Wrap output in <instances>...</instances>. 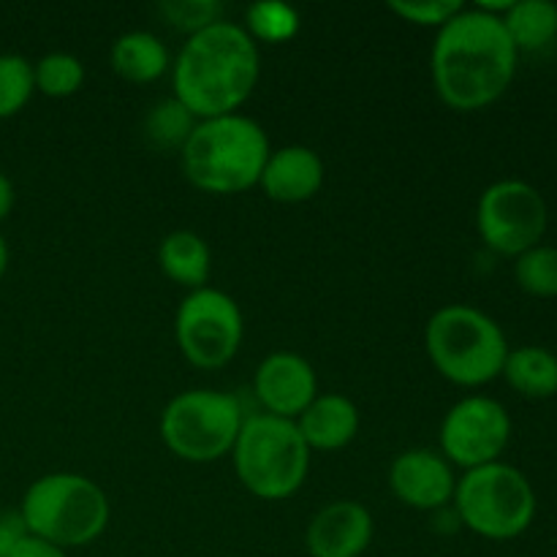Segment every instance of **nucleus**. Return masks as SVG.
I'll return each instance as SVG.
<instances>
[{
    "label": "nucleus",
    "mask_w": 557,
    "mask_h": 557,
    "mask_svg": "<svg viewBox=\"0 0 557 557\" xmlns=\"http://www.w3.org/2000/svg\"><path fill=\"white\" fill-rule=\"evenodd\" d=\"M517 58L520 54L500 16L462 9L435 36L430 71L446 107L476 112L509 90L517 74Z\"/></svg>",
    "instance_id": "1"
},
{
    "label": "nucleus",
    "mask_w": 557,
    "mask_h": 557,
    "mask_svg": "<svg viewBox=\"0 0 557 557\" xmlns=\"http://www.w3.org/2000/svg\"><path fill=\"white\" fill-rule=\"evenodd\" d=\"M261 58L253 38L234 22H215L188 36L172 65L174 98L196 120L234 114L259 85Z\"/></svg>",
    "instance_id": "2"
},
{
    "label": "nucleus",
    "mask_w": 557,
    "mask_h": 557,
    "mask_svg": "<svg viewBox=\"0 0 557 557\" xmlns=\"http://www.w3.org/2000/svg\"><path fill=\"white\" fill-rule=\"evenodd\" d=\"M267 158L270 139L264 128L237 112L199 120L180 152L188 183L215 196L243 194L259 185Z\"/></svg>",
    "instance_id": "3"
},
{
    "label": "nucleus",
    "mask_w": 557,
    "mask_h": 557,
    "mask_svg": "<svg viewBox=\"0 0 557 557\" xmlns=\"http://www.w3.org/2000/svg\"><path fill=\"white\" fill-rule=\"evenodd\" d=\"M27 533L60 549L87 547L109 525V498L82 473H47L27 487L20 504Z\"/></svg>",
    "instance_id": "4"
},
{
    "label": "nucleus",
    "mask_w": 557,
    "mask_h": 557,
    "mask_svg": "<svg viewBox=\"0 0 557 557\" xmlns=\"http://www.w3.org/2000/svg\"><path fill=\"white\" fill-rule=\"evenodd\" d=\"M424 348L446 381L457 386H484L504 373L509 343L498 321L471 305L435 310L424 330Z\"/></svg>",
    "instance_id": "5"
},
{
    "label": "nucleus",
    "mask_w": 557,
    "mask_h": 557,
    "mask_svg": "<svg viewBox=\"0 0 557 557\" xmlns=\"http://www.w3.org/2000/svg\"><path fill=\"white\" fill-rule=\"evenodd\" d=\"M232 455L243 487L261 500L292 498L310 471V449L297 422L272 413L245 417Z\"/></svg>",
    "instance_id": "6"
},
{
    "label": "nucleus",
    "mask_w": 557,
    "mask_h": 557,
    "mask_svg": "<svg viewBox=\"0 0 557 557\" xmlns=\"http://www.w3.org/2000/svg\"><path fill=\"white\" fill-rule=\"evenodd\" d=\"M457 520L482 539L509 542L522 536L536 517V493L522 471L506 462L466 471L455 490Z\"/></svg>",
    "instance_id": "7"
},
{
    "label": "nucleus",
    "mask_w": 557,
    "mask_h": 557,
    "mask_svg": "<svg viewBox=\"0 0 557 557\" xmlns=\"http://www.w3.org/2000/svg\"><path fill=\"white\" fill-rule=\"evenodd\" d=\"M243 406L228 392L190 389L169 400L161 413V438L185 462H215L232 455L243 430Z\"/></svg>",
    "instance_id": "8"
},
{
    "label": "nucleus",
    "mask_w": 557,
    "mask_h": 557,
    "mask_svg": "<svg viewBox=\"0 0 557 557\" xmlns=\"http://www.w3.org/2000/svg\"><path fill=\"white\" fill-rule=\"evenodd\" d=\"M245 321L239 305L218 288H196L180 302L174 335L183 357L199 370L226 368L243 346Z\"/></svg>",
    "instance_id": "9"
},
{
    "label": "nucleus",
    "mask_w": 557,
    "mask_h": 557,
    "mask_svg": "<svg viewBox=\"0 0 557 557\" xmlns=\"http://www.w3.org/2000/svg\"><path fill=\"white\" fill-rule=\"evenodd\" d=\"M549 210L544 196L525 180H500L482 194L476 228L484 245L500 256H520L542 245Z\"/></svg>",
    "instance_id": "10"
},
{
    "label": "nucleus",
    "mask_w": 557,
    "mask_h": 557,
    "mask_svg": "<svg viewBox=\"0 0 557 557\" xmlns=\"http://www.w3.org/2000/svg\"><path fill=\"white\" fill-rule=\"evenodd\" d=\"M511 438V417L498 400L462 397L441 422V455L466 471L498 462Z\"/></svg>",
    "instance_id": "11"
},
{
    "label": "nucleus",
    "mask_w": 557,
    "mask_h": 557,
    "mask_svg": "<svg viewBox=\"0 0 557 557\" xmlns=\"http://www.w3.org/2000/svg\"><path fill=\"white\" fill-rule=\"evenodd\" d=\"M253 389L264 413L297 422L299 413L319 397V379L305 357L275 351L256 370Z\"/></svg>",
    "instance_id": "12"
},
{
    "label": "nucleus",
    "mask_w": 557,
    "mask_h": 557,
    "mask_svg": "<svg viewBox=\"0 0 557 557\" xmlns=\"http://www.w3.org/2000/svg\"><path fill=\"white\" fill-rule=\"evenodd\" d=\"M389 487L406 506L419 511L446 509L455 498V466L430 449H408L389 468Z\"/></svg>",
    "instance_id": "13"
},
{
    "label": "nucleus",
    "mask_w": 557,
    "mask_h": 557,
    "mask_svg": "<svg viewBox=\"0 0 557 557\" xmlns=\"http://www.w3.org/2000/svg\"><path fill=\"white\" fill-rule=\"evenodd\" d=\"M373 542V515L357 500H335L310 520V557H362Z\"/></svg>",
    "instance_id": "14"
},
{
    "label": "nucleus",
    "mask_w": 557,
    "mask_h": 557,
    "mask_svg": "<svg viewBox=\"0 0 557 557\" xmlns=\"http://www.w3.org/2000/svg\"><path fill=\"white\" fill-rule=\"evenodd\" d=\"M259 185L272 201L302 205V201L313 199L324 185V161L319 152L305 145L270 150Z\"/></svg>",
    "instance_id": "15"
},
{
    "label": "nucleus",
    "mask_w": 557,
    "mask_h": 557,
    "mask_svg": "<svg viewBox=\"0 0 557 557\" xmlns=\"http://www.w3.org/2000/svg\"><path fill=\"white\" fill-rule=\"evenodd\" d=\"M297 428L310 451H337L357 438L359 408L335 392L319 395L299 413Z\"/></svg>",
    "instance_id": "16"
},
{
    "label": "nucleus",
    "mask_w": 557,
    "mask_h": 557,
    "mask_svg": "<svg viewBox=\"0 0 557 557\" xmlns=\"http://www.w3.org/2000/svg\"><path fill=\"white\" fill-rule=\"evenodd\" d=\"M158 264H161V272L169 281L188 288V292H196V288H205L207 281H210V245L196 232L180 228V232L163 237L161 248H158Z\"/></svg>",
    "instance_id": "17"
},
{
    "label": "nucleus",
    "mask_w": 557,
    "mask_h": 557,
    "mask_svg": "<svg viewBox=\"0 0 557 557\" xmlns=\"http://www.w3.org/2000/svg\"><path fill=\"white\" fill-rule=\"evenodd\" d=\"M169 65H172L169 49L156 33L131 30L112 44V69L125 82L150 85L166 74Z\"/></svg>",
    "instance_id": "18"
},
{
    "label": "nucleus",
    "mask_w": 557,
    "mask_h": 557,
    "mask_svg": "<svg viewBox=\"0 0 557 557\" xmlns=\"http://www.w3.org/2000/svg\"><path fill=\"white\" fill-rule=\"evenodd\" d=\"M506 384L528 400H549L557 395V357L549 348L522 346L509 351L504 364Z\"/></svg>",
    "instance_id": "19"
},
{
    "label": "nucleus",
    "mask_w": 557,
    "mask_h": 557,
    "mask_svg": "<svg viewBox=\"0 0 557 557\" xmlns=\"http://www.w3.org/2000/svg\"><path fill=\"white\" fill-rule=\"evenodd\" d=\"M517 54L542 52L557 38V5L549 0H515L500 16Z\"/></svg>",
    "instance_id": "20"
},
{
    "label": "nucleus",
    "mask_w": 557,
    "mask_h": 557,
    "mask_svg": "<svg viewBox=\"0 0 557 557\" xmlns=\"http://www.w3.org/2000/svg\"><path fill=\"white\" fill-rule=\"evenodd\" d=\"M196 123H199V120L190 114V109L172 96L161 98V101L147 112L141 131H145V141L152 150L183 152L185 141L194 134Z\"/></svg>",
    "instance_id": "21"
},
{
    "label": "nucleus",
    "mask_w": 557,
    "mask_h": 557,
    "mask_svg": "<svg viewBox=\"0 0 557 557\" xmlns=\"http://www.w3.org/2000/svg\"><path fill=\"white\" fill-rule=\"evenodd\" d=\"M299 30V14L281 0H264L253 3L245 11V33L253 41L283 44L292 41Z\"/></svg>",
    "instance_id": "22"
},
{
    "label": "nucleus",
    "mask_w": 557,
    "mask_h": 557,
    "mask_svg": "<svg viewBox=\"0 0 557 557\" xmlns=\"http://www.w3.org/2000/svg\"><path fill=\"white\" fill-rule=\"evenodd\" d=\"M33 79H36V90L47 98H69L85 82V65L76 54L49 52L38 63H33Z\"/></svg>",
    "instance_id": "23"
},
{
    "label": "nucleus",
    "mask_w": 557,
    "mask_h": 557,
    "mask_svg": "<svg viewBox=\"0 0 557 557\" xmlns=\"http://www.w3.org/2000/svg\"><path fill=\"white\" fill-rule=\"evenodd\" d=\"M515 281L531 297H557V248L536 245V248L517 256Z\"/></svg>",
    "instance_id": "24"
},
{
    "label": "nucleus",
    "mask_w": 557,
    "mask_h": 557,
    "mask_svg": "<svg viewBox=\"0 0 557 557\" xmlns=\"http://www.w3.org/2000/svg\"><path fill=\"white\" fill-rule=\"evenodd\" d=\"M36 92L33 63L22 54H0V120H9L27 107Z\"/></svg>",
    "instance_id": "25"
},
{
    "label": "nucleus",
    "mask_w": 557,
    "mask_h": 557,
    "mask_svg": "<svg viewBox=\"0 0 557 557\" xmlns=\"http://www.w3.org/2000/svg\"><path fill=\"white\" fill-rule=\"evenodd\" d=\"M161 11L177 30H185L188 36L223 20V5L218 0H169Z\"/></svg>",
    "instance_id": "26"
},
{
    "label": "nucleus",
    "mask_w": 557,
    "mask_h": 557,
    "mask_svg": "<svg viewBox=\"0 0 557 557\" xmlns=\"http://www.w3.org/2000/svg\"><path fill=\"white\" fill-rule=\"evenodd\" d=\"M466 5L460 0H392L389 11L400 16L403 22H411L419 27H444L455 20Z\"/></svg>",
    "instance_id": "27"
},
{
    "label": "nucleus",
    "mask_w": 557,
    "mask_h": 557,
    "mask_svg": "<svg viewBox=\"0 0 557 557\" xmlns=\"http://www.w3.org/2000/svg\"><path fill=\"white\" fill-rule=\"evenodd\" d=\"M25 536L27 528L20 511H0V557H11Z\"/></svg>",
    "instance_id": "28"
},
{
    "label": "nucleus",
    "mask_w": 557,
    "mask_h": 557,
    "mask_svg": "<svg viewBox=\"0 0 557 557\" xmlns=\"http://www.w3.org/2000/svg\"><path fill=\"white\" fill-rule=\"evenodd\" d=\"M11 557H69V555H65V549L54 547V544H49V542H44V539H36L27 533V536L16 544V549L11 553Z\"/></svg>",
    "instance_id": "29"
},
{
    "label": "nucleus",
    "mask_w": 557,
    "mask_h": 557,
    "mask_svg": "<svg viewBox=\"0 0 557 557\" xmlns=\"http://www.w3.org/2000/svg\"><path fill=\"white\" fill-rule=\"evenodd\" d=\"M14 201H16L14 183H11V180L0 172V223L11 215V210H14Z\"/></svg>",
    "instance_id": "30"
},
{
    "label": "nucleus",
    "mask_w": 557,
    "mask_h": 557,
    "mask_svg": "<svg viewBox=\"0 0 557 557\" xmlns=\"http://www.w3.org/2000/svg\"><path fill=\"white\" fill-rule=\"evenodd\" d=\"M5 270H9V245H5L3 234H0V281H3Z\"/></svg>",
    "instance_id": "31"
}]
</instances>
